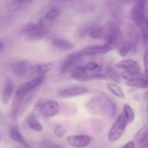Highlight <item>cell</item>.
I'll use <instances>...</instances> for the list:
<instances>
[{"instance_id":"1","label":"cell","mask_w":148,"mask_h":148,"mask_svg":"<svg viewBox=\"0 0 148 148\" xmlns=\"http://www.w3.org/2000/svg\"><path fill=\"white\" fill-rule=\"evenodd\" d=\"M86 108L94 116H113L116 113V106L113 102L104 97H95L86 105Z\"/></svg>"},{"instance_id":"2","label":"cell","mask_w":148,"mask_h":148,"mask_svg":"<svg viewBox=\"0 0 148 148\" xmlns=\"http://www.w3.org/2000/svg\"><path fill=\"white\" fill-rule=\"evenodd\" d=\"M60 110V105L57 101L41 99L34 107L33 114L38 118L40 115H43L46 118H52L57 116Z\"/></svg>"},{"instance_id":"3","label":"cell","mask_w":148,"mask_h":148,"mask_svg":"<svg viewBox=\"0 0 148 148\" xmlns=\"http://www.w3.org/2000/svg\"><path fill=\"white\" fill-rule=\"evenodd\" d=\"M128 122L125 119L123 114H120L116 118V121L111 126L108 133V140L111 142H114L119 140L126 131Z\"/></svg>"},{"instance_id":"4","label":"cell","mask_w":148,"mask_h":148,"mask_svg":"<svg viewBox=\"0 0 148 148\" xmlns=\"http://www.w3.org/2000/svg\"><path fill=\"white\" fill-rule=\"evenodd\" d=\"M105 43L114 48L119 46V41L121 37V31L119 25L113 21H108L105 28Z\"/></svg>"},{"instance_id":"5","label":"cell","mask_w":148,"mask_h":148,"mask_svg":"<svg viewBox=\"0 0 148 148\" xmlns=\"http://www.w3.org/2000/svg\"><path fill=\"white\" fill-rule=\"evenodd\" d=\"M25 34L31 39H40L43 38L48 33V28H47L43 20H40L36 24H28L24 28Z\"/></svg>"},{"instance_id":"6","label":"cell","mask_w":148,"mask_h":148,"mask_svg":"<svg viewBox=\"0 0 148 148\" xmlns=\"http://www.w3.org/2000/svg\"><path fill=\"white\" fill-rule=\"evenodd\" d=\"M148 0H136L132 9V18L137 25H143L146 21V5Z\"/></svg>"},{"instance_id":"7","label":"cell","mask_w":148,"mask_h":148,"mask_svg":"<svg viewBox=\"0 0 148 148\" xmlns=\"http://www.w3.org/2000/svg\"><path fill=\"white\" fill-rule=\"evenodd\" d=\"M32 66L31 62L28 60H19L13 62L11 65L13 73L19 76L32 75Z\"/></svg>"},{"instance_id":"8","label":"cell","mask_w":148,"mask_h":148,"mask_svg":"<svg viewBox=\"0 0 148 148\" xmlns=\"http://www.w3.org/2000/svg\"><path fill=\"white\" fill-rule=\"evenodd\" d=\"M67 143L75 148H84L89 145L92 138L88 135H71L66 138Z\"/></svg>"},{"instance_id":"9","label":"cell","mask_w":148,"mask_h":148,"mask_svg":"<svg viewBox=\"0 0 148 148\" xmlns=\"http://www.w3.org/2000/svg\"><path fill=\"white\" fill-rule=\"evenodd\" d=\"M113 48L109 45H96V46L86 47L83 48L80 51V53L82 54V57L84 56H95V55H102V54H106L110 52Z\"/></svg>"},{"instance_id":"10","label":"cell","mask_w":148,"mask_h":148,"mask_svg":"<svg viewBox=\"0 0 148 148\" xmlns=\"http://www.w3.org/2000/svg\"><path fill=\"white\" fill-rule=\"evenodd\" d=\"M115 66L133 75H138V74L142 73L140 66L138 62L132 59L123 60L116 63Z\"/></svg>"},{"instance_id":"11","label":"cell","mask_w":148,"mask_h":148,"mask_svg":"<svg viewBox=\"0 0 148 148\" xmlns=\"http://www.w3.org/2000/svg\"><path fill=\"white\" fill-rule=\"evenodd\" d=\"M82 58H83V57H82V54L80 53V51H79V52H72V53H71L70 55H68V56L65 58V59L63 60L62 65H61V73L65 74L69 72L71 70L73 69L74 65L77 63L78 61H79Z\"/></svg>"},{"instance_id":"12","label":"cell","mask_w":148,"mask_h":148,"mask_svg":"<svg viewBox=\"0 0 148 148\" xmlns=\"http://www.w3.org/2000/svg\"><path fill=\"white\" fill-rule=\"evenodd\" d=\"M95 74L89 73L85 68L84 65H77L72 69L71 76L72 79L79 82H86L93 80V76Z\"/></svg>"},{"instance_id":"13","label":"cell","mask_w":148,"mask_h":148,"mask_svg":"<svg viewBox=\"0 0 148 148\" xmlns=\"http://www.w3.org/2000/svg\"><path fill=\"white\" fill-rule=\"evenodd\" d=\"M88 92L86 87L79 86H73L69 87L62 88L58 90V95L62 97H74L85 95Z\"/></svg>"},{"instance_id":"14","label":"cell","mask_w":148,"mask_h":148,"mask_svg":"<svg viewBox=\"0 0 148 148\" xmlns=\"http://www.w3.org/2000/svg\"><path fill=\"white\" fill-rule=\"evenodd\" d=\"M126 84L129 86L139 88V89H148V78L142 73L136 76L132 80L126 82Z\"/></svg>"},{"instance_id":"15","label":"cell","mask_w":148,"mask_h":148,"mask_svg":"<svg viewBox=\"0 0 148 148\" xmlns=\"http://www.w3.org/2000/svg\"><path fill=\"white\" fill-rule=\"evenodd\" d=\"M135 141L138 145V148H144L148 141V122L141 128L135 136Z\"/></svg>"},{"instance_id":"16","label":"cell","mask_w":148,"mask_h":148,"mask_svg":"<svg viewBox=\"0 0 148 148\" xmlns=\"http://www.w3.org/2000/svg\"><path fill=\"white\" fill-rule=\"evenodd\" d=\"M45 79V76H36L34 79L32 80L29 81V82H26L24 84L21 85V87L25 91L26 93H29L31 91L34 90L36 89L37 87H39Z\"/></svg>"},{"instance_id":"17","label":"cell","mask_w":148,"mask_h":148,"mask_svg":"<svg viewBox=\"0 0 148 148\" xmlns=\"http://www.w3.org/2000/svg\"><path fill=\"white\" fill-rule=\"evenodd\" d=\"M53 63L35 64L32 66V74H37V76H45L47 73L50 72L53 68Z\"/></svg>"},{"instance_id":"18","label":"cell","mask_w":148,"mask_h":148,"mask_svg":"<svg viewBox=\"0 0 148 148\" xmlns=\"http://www.w3.org/2000/svg\"><path fill=\"white\" fill-rule=\"evenodd\" d=\"M52 45L57 49L61 51H70L72 50L75 47V45L71 42L64 39H60V38L53 39L52 41Z\"/></svg>"},{"instance_id":"19","label":"cell","mask_w":148,"mask_h":148,"mask_svg":"<svg viewBox=\"0 0 148 148\" xmlns=\"http://www.w3.org/2000/svg\"><path fill=\"white\" fill-rule=\"evenodd\" d=\"M10 136L11 139L12 140L21 144L23 146L25 147V148H31V146L28 145V142L24 139L23 135L21 134V132L19 131V129L17 127H15V126L11 127L10 130Z\"/></svg>"},{"instance_id":"20","label":"cell","mask_w":148,"mask_h":148,"mask_svg":"<svg viewBox=\"0 0 148 148\" xmlns=\"http://www.w3.org/2000/svg\"><path fill=\"white\" fill-rule=\"evenodd\" d=\"M105 29L102 25H93L88 31V35L91 39H101L105 38Z\"/></svg>"},{"instance_id":"21","label":"cell","mask_w":148,"mask_h":148,"mask_svg":"<svg viewBox=\"0 0 148 148\" xmlns=\"http://www.w3.org/2000/svg\"><path fill=\"white\" fill-rule=\"evenodd\" d=\"M14 92V86L13 84L10 82V81H8L6 82L4 87L3 92H2V100L3 104L7 105L9 103L10 101L11 98H12V95H13Z\"/></svg>"},{"instance_id":"22","label":"cell","mask_w":148,"mask_h":148,"mask_svg":"<svg viewBox=\"0 0 148 148\" xmlns=\"http://www.w3.org/2000/svg\"><path fill=\"white\" fill-rule=\"evenodd\" d=\"M27 123L28 125V127L34 132H41L43 131V126L39 121L38 117L35 115L31 114L28 116L27 119Z\"/></svg>"},{"instance_id":"23","label":"cell","mask_w":148,"mask_h":148,"mask_svg":"<svg viewBox=\"0 0 148 148\" xmlns=\"http://www.w3.org/2000/svg\"><path fill=\"white\" fill-rule=\"evenodd\" d=\"M107 88L116 97L121 99H125V98H126V95H125L123 89L119 85H118L117 84L108 83L107 84Z\"/></svg>"},{"instance_id":"24","label":"cell","mask_w":148,"mask_h":148,"mask_svg":"<svg viewBox=\"0 0 148 148\" xmlns=\"http://www.w3.org/2000/svg\"><path fill=\"white\" fill-rule=\"evenodd\" d=\"M123 114L128 123H133L135 119V113L133 108L129 104H124L123 107Z\"/></svg>"},{"instance_id":"25","label":"cell","mask_w":148,"mask_h":148,"mask_svg":"<svg viewBox=\"0 0 148 148\" xmlns=\"http://www.w3.org/2000/svg\"><path fill=\"white\" fill-rule=\"evenodd\" d=\"M132 49H133V47H132V43L129 41L123 42L118 46V52L122 58L126 57L130 52Z\"/></svg>"},{"instance_id":"26","label":"cell","mask_w":148,"mask_h":148,"mask_svg":"<svg viewBox=\"0 0 148 148\" xmlns=\"http://www.w3.org/2000/svg\"><path fill=\"white\" fill-rule=\"evenodd\" d=\"M105 75L107 76V77L109 78V79H112L113 81H114L116 83L120 84L121 83V76L120 74L114 69V68L109 67L108 68V69L106 70V73H105Z\"/></svg>"},{"instance_id":"27","label":"cell","mask_w":148,"mask_h":148,"mask_svg":"<svg viewBox=\"0 0 148 148\" xmlns=\"http://www.w3.org/2000/svg\"><path fill=\"white\" fill-rule=\"evenodd\" d=\"M85 68L91 73H101L102 71V68L97 62H89L84 65Z\"/></svg>"},{"instance_id":"28","label":"cell","mask_w":148,"mask_h":148,"mask_svg":"<svg viewBox=\"0 0 148 148\" xmlns=\"http://www.w3.org/2000/svg\"><path fill=\"white\" fill-rule=\"evenodd\" d=\"M60 15V10L56 8H53L48 11L45 15V20L47 21H52L58 18Z\"/></svg>"},{"instance_id":"29","label":"cell","mask_w":148,"mask_h":148,"mask_svg":"<svg viewBox=\"0 0 148 148\" xmlns=\"http://www.w3.org/2000/svg\"><path fill=\"white\" fill-rule=\"evenodd\" d=\"M142 39H143V42L147 47V49H148V10L146 21H145V27H144L143 31H142Z\"/></svg>"},{"instance_id":"30","label":"cell","mask_w":148,"mask_h":148,"mask_svg":"<svg viewBox=\"0 0 148 148\" xmlns=\"http://www.w3.org/2000/svg\"><path fill=\"white\" fill-rule=\"evenodd\" d=\"M144 66H145V75L148 78V49H146L143 57Z\"/></svg>"},{"instance_id":"31","label":"cell","mask_w":148,"mask_h":148,"mask_svg":"<svg viewBox=\"0 0 148 148\" xmlns=\"http://www.w3.org/2000/svg\"><path fill=\"white\" fill-rule=\"evenodd\" d=\"M55 134L59 137H62L64 136V134H65V130L64 129V128L62 127L60 125H58L56 126V127L55 128Z\"/></svg>"},{"instance_id":"32","label":"cell","mask_w":148,"mask_h":148,"mask_svg":"<svg viewBox=\"0 0 148 148\" xmlns=\"http://www.w3.org/2000/svg\"><path fill=\"white\" fill-rule=\"evenodd\" d=\"M122 148H135L134 142V141H129Z\"/></svg>"},{"instance_id":"33","label":"cell","mask_w":148,"mask_h":148,"mask_svg":"<svg viewBox=\"0 0 148 148\" xmlns=\"http://www.w3.org/2000/svg\"><path fill=\"white\" fill-rule=\"evenodd\" d=\"M144 98H145V100L148 102V90H147L146 92L144 94Z\"/></svg>"},{"instance_id":"34","label":"cell","mask_w":148,"mask_h":148,"mask_svg":"<svg viewBox=\"0 0 148 148\" xmlns=\"http://www.w3.org/2000/svg\"><path fill=\"white\" fill-rule=\"evenodd\" d=\"M48 148H65V147H62V146H60V145H52V146L49 147Z\"/></svg>"},{"instance_id":"35","label":"cell","mask_w":148,"mask_h":148,"mask_svg":"<svg viewBox=\"0 0 148 148\" xmlns=\"http://www.w3.org/2000/svg\"><path fill=\"white\" fill-rule=\"evenodd\" d=\"M4 48V43L2 42V41H0V51H2Z\"/></svg>"},{"instance_id":"36","label":"cell","mask_w":148,"mask_h":148,"mask_svg":"<svg viewBox=\"0 0 148 148\" xmlns=\"http://www.w3.org/2000/svg\"><path fill=\"white\" fill-rule=\"evenodd\" d=\"M147 147H148V141L146 142V144H145V147H144V148H147Z\"/></svg>"},{"instance_id":"37","label":"cell","mask_w":148,"mask_h":148,"mask_svg":"<svg viewBox=\"0 0 148 148\" xmlns=\"http://www.w3.org/2000/svg\"><path fill=\"white\" fill-rule=\"evenodd\" d=\"M147 114H148V104H147Z\"/></svg>"},{"instance_id":"38","label":"cell","mask_w":148,"mask_h":148,"mask_svg":"<svg viewBox=\"0 0 148 148\" xmlns=\"http://www.w3.org/2000/svg\"><path fill=\"white\" fill-rule=\"evenodd\" d=\"M65 1H68V0H65Z\"/></svg>"}]
</instances>
